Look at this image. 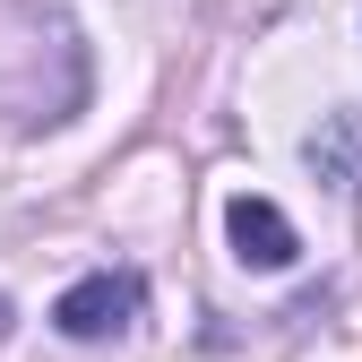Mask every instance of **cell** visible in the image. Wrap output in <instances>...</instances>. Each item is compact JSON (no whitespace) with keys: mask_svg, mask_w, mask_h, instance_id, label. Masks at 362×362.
Returning <instances> with one entry per match:
<instances>
[{"mask_svg":"<svg viewBox=\"0 0 362 362\" xmlns=\"http://www.w3.org/2000/svg\"><path fill=\"white\" fill-rule=\"evenodd\" d=\"M139 302H147V285L129 276V267H95V276H78L52 302V328L78 337V345H95V337H121L129 320H139Z\"/></svg>","mask_w":362,"mask_h":362,"instance_id":"6da1fadb","label":"cell"},{"mask_svg":"<svg viewBox=\"0 0 362 362\" xmlns=\"http://www.w3.org/2000/svg\"><path fill=\"white\" fill-rule=\"evenodd\" d=\"M224 233H233V259L242 267H293V224H285V207L276 199H259V190H242L233 207H224Z\"/></svg>","mask_w":362,"mask_h":362,"instance_id":"7a4b0ae2","label":"cell"}]
</instances>
